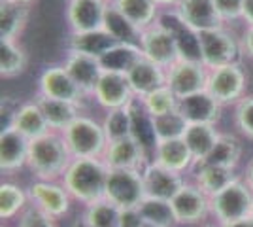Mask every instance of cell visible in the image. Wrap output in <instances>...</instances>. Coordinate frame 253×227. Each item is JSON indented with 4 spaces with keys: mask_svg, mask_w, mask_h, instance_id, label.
Returning <instances> with one entry per match:
<instances>
[{
    "mask_svg": "<svg viewBox=\"0 0 253 227\" xmlns=\"http://www.w3.org/2000/svg\"><path fill=\"white\" fill-rule=\"evenodd\" d=\"M246 182H248L250 187L253 189V159L248 163V169H246Z\"/></svg>",
    "mask_w": 253,
    "mask_h": 227,
    "instance_id": "49",
    "label": "cell"
},
{
    "mask_svg": "<svg viewBox=\"0 0 253 227\" xmlns=\"http://www.w3.org/2000/svg\"><path fill=\"white\" fill-rule=\"evenodd\" d=\"M246 87H248V76L240 65H227L208 70L206 91L223 106L244 98Z\"/></svg>",
    "mask_w": 253,
    "mask_h": 227,
    "instance_id": "7",
    "label": "cell"
},
{
    "mask_svg": "<svg viewBox=\"0 0 253 227\" xmlns=\"http://www.w3.org/2000/svg\"><path fill=\"white\" fill-rule=\"evenodd\" d=\"M155 123V133H157L159 140H174V138H181L183 133L187 129V121L183 119V116L179 114V110H172L167 112L163 116L153 118Z\"/></svg>",
    "mask_w": 253,
    "mask_h": 227,
    "instance_id": "39",
    "label": "cell"
},
{
    "mask_svg": "<svg viewBox=\"0 0 253 227\" xmlns=\"http://www.w3.org/2000/svg\"><path fill=\"white\" fill-rule=\"evenodd\" d=\"M142 49L140 45H132V44L117 42L106 51L98 63L102 66L104 72H116V74H126L138 59H142Z\"/></svg>",
    "mask_w": 253,
    "mask_h": 227,
    "instance_id": "29",
    "label": "cell"
},
{
    "mask_svg": "<svg viewBox=\"0 0 253 227\" xmlns=\"http://www.w3.org/2000/svg\"><path fill=\"white\" fill-rule=\"evenodd\" d=\"M172 208L176 212L178 224L183 226H195L201 224L202 220H206L210 210V197L202 191L197 184H183V187L174 195V199L170 201Z\"/></svg>",
    "mask_w": 253,
    "mask_h": 227,
    "instance_id": "12",
    "label": "cell"
},
{
    "mask_svg": "<svg viewBox=\"0 0 253 227\" xmlns=\"http://www.w3.org/2000/svg\"><path fill=\"white\" fill-rule=\"evenodd\" d=\"M110 0H68L66 19L72 33L98 31L104 25V13Z\"/></svg>",
    "mask_w": 253,
    "mask_h": 227,
    "instance_id": "15",
    "label": "cell"
},
{
    "mask_svg": "<svg viewBox=\"0 0 253 227\" xmlns=\"http://www.w3.org/2000/svg\"><path fill=\"white\" fill-rule=\"evenodd\" d=\"M29 21V6L15 0H0V40H17Z\"/></svg>",
    "mask_w": 253,
    "mask_h": 227,
    "instance_id": "28",
    "label": "cell"
},
{
    "mask_svg": "<svg viewBox=\"0 0 253 227\" xmlns=\"http://www.w3.org/2000/svg\"><path fill=\"white\" fill-rule=\"evenodd\" d=\"M242 19L248 23V25H253V0H244Z\"/></svg>",
    "mask_w": 253,
    "mask_h": 227,
    "instance_id": "47",
    "label": "cell"
},
{
    "mask_svg": "<svg viewBox=\"0 0 253 227\" xmlns=\"http://www.w3.org/2000/svg\"><path fill=\"white\" fill-rule=\"evenodd\" d=\"M221 108L210 93L204 89L189 97L178 98V110L187 123H202V125H215L221 119Z\"/></svg>",
    "mask_w": 253,
    "mask_h": 227,
    "instance_id": "18",
    "label": "cell"
},
{
    "mask_svg": "<svg viewBox=\"0 0 253 227\" xmlns=\"http://www.w3.org/2000/svg\"><path fill=\"white\" fill-rule=\"evenodd\" d=\"M17 227H57L55 218L45 214L38 206H27L19 214V224Z\"/></svg>",
    "mask_w": 253,
    "mask_h": 227,
    "instance_id": "43",
    "label": "cell"
},
{
    "mask_svg": "<svg viewBox=\"0 0 253 227\" xmlns=\"http://www.w3.org/2000/svg\"><path fill=\"white\" fill-rule=\"evenodd\" d=\"M219 227H253V216H248L244 220H236V222H231V224H225V226Z\"/></svg>",
    "mask_w": 253,
    "mask_h": 227,
    "instance_id": "48",
    "label": "cell"
},
{
    "mask_svg": "<svg viewBox=\"0 0 253 227\" xmlns=\"http://www.w3.org/2000/svg\"><path fill=\"white\" fill-rule=\"evenodd\" d=\"M157 25L167 29L174 42L178 45L179 59L183 61H197L202 63V49H201V33L189 27L187 23L179 17L176 10H165L159 13Z\"/></svg>",
    "mask_w": 253,
    "mask_h": 227,
    "instance_id": "8",
    "label": "cell"
},
{
    "mask_svg": "<svg viewBox=\"0 0 253 227\" xmlns=\"http://www.w3.org/2000/svg\"><path fill=\"white\" fill-rule=\"evenodd\" d=\"M119 210L121 208L108 199H100L93 205L85 206L82 218L91 227H119Z\"/></svg>",
    "mask_w": 253,
    "mask_h": 227,
    "instance_id": "38",
    "label": "cell"
},
{
    "mask_svg": "<svg viewBox=\"0 0 253 227\" xmlns=\"http://www.w3.org/2000/svg\"><path fill=\"white\" fill-rule=\"evenodd\" d=\"M64 68L68 70V74L72 76V80L85 95L93 97V91L104 72L98 59L91 57V55L78 53V51H68L66 59H64Z\"/></svg>",
    "mask_w": 253,
    "mask_h": 227,
    "instance_id": "20",
    "label": "cell"
},
{
    "mask_svg": "<svg viewBox=\"0 0 253 227\" xmlns=\"http://www.w3.org/2000/svg\"><path fill=\"white\" fill-rule=\"evenodd\" d=\"M29 193L13 182H2L0 184V218L2 220H11L17 214H21L27 208Z\"/></svg>",
    "mask_w": 253,
    "mask_h": 227,
    "instance_id": "37",
    "label": "cell"
},
{
    "mask_svg": "<svg viewBox=\"0 0 253 227\" xmlns=\"http://www.w3.org/2000/svg\"><path fill=\"white\" fill-rule=\"evenodd\" d=\"M142 178H144L146 197H155V199H165V201H172L174 195L185 184L181 174L165 169L157 163H148L142 169Z\"/></svg>",
    "mask_w": 253,
    "mask_h": 227,
    "instance_id": "17",
    "label": "cell"
},
{
    "mask_svg": "<svg viewBox=\"0 0 253 227\" xmlns=\"http://www.w3.org/2000/svg\"><path fill=\"white\" fill-rule=\"evenodd\" d=\"M181 138L185 142V146L189 148L195 163H201L215 146V142L219 138V133L215 131V125L191 123V125H187Z\"/></svg>",
    "mask_w": 253,
    "mask_h": 227,
    "instance_id": "31",
    "label": "cell"
},
{
    "mask_svg": "<svg viewBox=\"0 0 253 227\" xmlns=\"http://www.w3.org/2000/svg\"><path fill=\"white\" fill-rule=\"evenodd\" d=\"M211 216L217 220V226H225L236 220L252 216L253 210V189L242 178L223 187L221 191L210 197Z\"/></svg>",
    "mask_w": 253,
    "mask_h": 227,
    "instance_id": "4",
    "label": "cell"
},
{
    "mask_svg": "<svg viewBox=\"0 0 253 227\" xmlns=\"http://www.w3.org/2000/svg\"><path fill=\"white\" fill-rule=\"evenodd\" d=\"M128 114H130V138L136 142L138 146L144 150L148 161H153V155L157 150V133H155V123H153V116L149 114L142 98L134 97L130 100V104L126 106Z\"/></svg>",
    "mask_w": 253,
    "mask_h": 227,
    "instance_id": "14",
    "label": "cell"
},
{
    "mask_svg": "<svg viewBox=\"0 0 253 227\" xmlns=\"http://www.w3.org/2000/svg\"><path fill=\"white\" fill-rule=\"evenodd\" d=\"M202 65L208 70L227 65H240L244 47L227 29L217 27L201 33Z\"/></svg>",
    "mask_w": 253,
    "mask_h": 227,
    "instance_id": "5",
    "label": "cell"
},
{
    "mask_svg": "<svg viewBox=\"0 0 253 227\" xmlns=\"http://www.w3.org/2000/svg\"><path fill=\"white\" fill-rule=\"evenodd\" d=\"M208 84V68L197 61H183L167 68V87L178 98L204 91Z\"/></svg>",
    "mask_w": 253,
    "mask_h": 227,
    "instance_id": "9",
    "label": "cell"
},
{
    "mask_svg": "<svg viewBox=\"0 0 253 227\" xmlns=\"http://www.w3.org/2000/svg\"><path fill=\"white\" fill-rule=\"evenodd\" d=\"M151 163H157L165 169L183 174L195 165V159L191 155L189 148L185 146L183 138H174V140H159Z\"/></svg>",
    "mask_w": 253,
    "mask_h": 227,
    "instance_id": "25",
    "label": "cell"
},
{
    "mask_svg": "<svg viewBox=\"0 0 253 227\" xmlns=\"http://www.w3.org/2000/svg\"><path fill=\"white\" fill-rule=\"evenodd\" d=\"M236 178L240 176L234 173V169L213 167V165H195V184L208 197L221 191L223 187H227Z\"/></svg>",
    "mask_w": 253,
    "mask_h": 227,
    "instance_id": "34",
    "label": "cell"
},
{
    "mask_svg": "<svg viewBox=\"0 0 253 227\" xmlns=\"http://www.w3.org/2000/svg\"><path fill=\"white\" fill-rule=\"evenodd\" d=\"M242 142L232 135H219L215 146L211 151L195 165H213V167H225V169H236V165L242 159Z\"/></svg>",
    "mask_w": 253,
    "mask_h": 227,
    "instance_id": "30",
    "label": "cell"
},
{
    "mask_svg": "<svg viewBox=\"0 0 253 227\" xmlns=\"http://www.w3.org/2000/svg\"><path fill=\"white\" fill-rule=\"evenodd\" d=\"M252 216H253V210H252Z\"/></svg>",
    "mask_w": 253,
    "mask_h": 227,
    "instance_id": "55",
    "label": "cell"
},
{
    "mask_svg": "<svg viewBox=\"0 0 253 227\" xmlns=\"http://www.w3.org/2000/svg\"><path fill=\"white\" fill-rule=\"evenodd\" d=\"M110 2L140 31L153 27L161 13V8L155 0H110Z\"/></svg>",
    "mask_w": 253,
    "mask_h": 227,
    "instance_id": "27",
    "label": "cell"
},
{
    "mask_svg": "<svg viewBox=\"0 0 253 227\" xmlns=\"http://www.w3.org/2000/svg\"><path fill=\"white\" fill-rule=\"evenodd\" d=\"M159 8H176L179 0H155Z\"/></svg>",
    "mask_w": 253,
    "mask_h": 227,
    "instance_id": "50",
    "label": "cell"
},
{
    "mask_svg": "<svg viewBox=\"0 0 253 227\" xmlns=\"http://www.w3.org/2000/svg\"><path fill=\"white\" fill-rule=\"evenodd\" d=\"M176 11L183 21L199 33L223 27V21L215 10L213 0H179Z\"/></svg>",
    "mask_w": 253,
    "mask_h": 227,
    "instance_id": "23",
    "label": "cell"
},
{
    "mask_svg": "<svg viewBox=\"0 0 253 227\" xmlns=\"http://www.w3.org/2000/svg\"><path fill=\"white\" fill-rule=\"evenodd\" d=\"M102 127L108 136V142L121 140L130 136V114L128 108H114L106 112L104 119H102Z\"/></svg>",
    "mask_w": 253,
    "mask_h": 227,
    "instance_id": "40",
    "label": "cell"
},
{
    "mask_svg": "<svg viewBox=\"0 0 253 227\" xmlns=\"http://www.w3.org/2000/svg\"><path fill=\"white\" fill-rule=\"evenodd\" d=\"M234 123H236L238 131L242 133L246 138H252L253 140V95L240 98L236 102Z\"/></svg>",
    "mask_w": 253,
    "mask_h": 227,
    "instance_id": "42",
    "label": "cell"
},
{
    "mask_svg": "<svg viewBox=\"0 0 253 227\" xmlns=\"http://www.w3.org/2000/svg\"><path fill=\"white\" fill-rule=\"evenodd\" d=\"M27 68V53L15 40H0V76L15 78Z\"/></svg>",
    "mask_w": 253,
    "mask_h": 227,
    "instance_id": "36",
    "label": "cell"
},
{
    "mask_svg": "<svg viewBox=\"0 0 253 227\" xmlns=\"http://www.w3.org/2000/svg\"><path fill=\"white\" fill-rule=\"evenodd\" d=\"M106 33L110 34L116 42L132 44V45H140V38H142V31L134 27L132 23L126 19L121 11L117 10L112 2H108V8L104 13V25H102Z\"/></svg>",
    "mask_w": 253,
    "mask_h": 227,
    "instance_id": "33",
    "label": "cell"
},
{
    "mask_svg": "<svg viewBox=\"0 0 253 227\" xmlns=\"http://www.w3.org/2000/svg\"><path fill=\"white\" fill-rule=\"evenodd\" d=\"M206 227H219V226H206Z\"/></svg>",
    "mask_w": 253,
    "mask_h": 227,
    "instance_id": "54",
    "label": "cell"
},
{
    "mask_svg": "<svg viewBox=\"0 0 253 227\" xmlns=\"http://www.w3.org/2000/svg\"><path fill=\"white\" fill-rule=\"evenodd\" d=\"M70 227H91V226L85 222L84 218H78V220H74V222H72V226H70Z\"/></svg>",
    "mask_w": 253,
    "mask_h": 227,
    "instance_id": "51",
    "label": "cell"
},
{
    "mask_svg": "<svg viewBox=\"0 0 253 227\" xmlns=\"http://www.w3.org/2000/svg\"><path fill=\"white\" fill-rule=\"evenodd\" d=\"M242 47H244V53L248 55L250 59H253V25H248V29L244 33Z\"/></svg>",
    "mask_w": 253,
    "mask_h": 227,
    "instance_id": "46",
    "label": "cell"
},
{
    "mask_svg": "<svg viewBox=\"0 0 253 227\" xmlns=\"http://www.w3.org/2000/svg\"><path fill=\"white\" fill-rule=\"evenodd\" d=\"M116 44V40L106 33L104 29L87 31V33H72L70 34V42H68V51H78V53L91 55V57L100 59Z\"/></svg>",
    "mask_w": 253,
    "mask_h": 227,
    "instance_id": "32",
    "label": "cell"
},
{
    "mask_svg": "<svg viewBox=\"0 0 253 227\" xmlns=\"http://www.w3.org/2000/svg\"><path fill=\"white\" fill-rule=\"evenodd\" d=\"M31 140L13 127H6L0 133V169L2 173H13L23 169L29 161Z\"/></svg>",
    "mask_w": 253,
    "mask_h": 227,
    "instance_id": "21",
    "label": "cell"
},
{
    "mask_svg": "<svg viewBox=\"0 0 253 227\" xmlns=\"http://www.w3.org/2000/svg\"><path fill=\"white\" fill-rule=\"evenodd\" d=\"M213 4L223 23L242 19L244 0H213Z\"/></svg>",
    "mask_w": 253,
    "mask_h": 227,
    "instance_id": "44",
    "label": "cell"
},
{
    "mask_svg": "<svg viewBox=\"0 0 253 227\" xmlns=\"http://www.w3.org/2000/svg\"><path fill=\"white\" fill-rule=\"evenodd\" d=\"M70 161H72V155L66 148L61 133L49 131L47 135L31 140L27 167L36 176V180L63 178Z\"/></svg>",
    "mask_w": 253,
    "mask_h": 227,
    "instance_id": "2",
    "label": "cell"
},
{
    "mask_svg": "<svg viewBox=\"0 0 253 227\" xmlns=\"http://www.w3.org/2000/svg\"><path fill=\"white\" fill-rule=\"evenodd\" d=\"M125 76L134 97L138 98L148 97L149 93L167 86V70L163 66L155 65L153 61L146 59V57L138 59L134 66Z\"/></svg>",
    "mask_w": 253,
    "mask_h": 227,
    "instance_id": "19",
    "label": "cell"
},
{
    "mask_svg": "<svg viewBox=\"0 0 253 227\" xmlns=\"http://www.w3.org/2000/svg\"><path fill=\"white\" fill-rule=\"evenodd\" d=\"M38 91H40V95H43V97L74 102L78 106H82L84 100L87 98V95L72 80V76L68 74V70L64 68V65L47 66L42 74H40Z\"/></svg>",
    "mask_w": 253,
    "mask_h": 227,
    "instance_id": "10",
    "label": "cell"
},
{
    "mask_svg": "<svg viewBox=\"0 0 253 227\" xmlns=\"http://www.w3.org/2000/svg\"><path fill=\"white\" fill-rule=\"evenodd\" d=\"M93 98L106 110L125 108L134 98V93L128 86V80L125 74H116V72H102Z\"/></svg>",
    "mask_w": 253,
    "mask_h": 227,
    "instance_id": "16",
    "label": "cell"
},
{
    "mask_svg": "<svg viewBox=\"0 0 253 227\" xmlns=\"http://www.w3.org/2000/svg\"><path fill=\"white\" fill-rule=\"evenodd\" d=\"M15 2H19V4H27V6H31V2H34V0H15Z\"/></svg>",
    "mask_w": 253,
    "mask_h": 227,
    "instance_id": "52",
    "label": "cell"
},
{
    "mask_svg": "<svg viewBox=\"0 0 253 227\" xmlns=\"http://www.w3.org/2000/svg\"><path fill=\"white\" fill-rule=\"evenodd\" d=\"M66 2H68V0H66Z\"/></svg>",
    "mask_w": 253,
    "mask_h": 227,
    "instance_id": "56",
    "label": "cell"
},
{
    "mask_svg": "<svg viewBox=\"0 0 253 227\" xmlns=\"http://www.w3.org/2000/svg\"><path fill=\"white\" fill-rule=\"evenodd\" d=\"M10 127L19 131L23 136H27L29 140H34L38 136H43L49 133V125L43 118L42 110L38 106V102H25L19 104L13 118H11Z\"/></svg>",
    "mask_w": 253,
    "mask_h": 227,
    "instance_id": "26",
    "label": "cell"
},
{
    "mask_svg": "<svg viewBox=\"0 0 253 227\" xmlns=\"http://www.w3.org/2000/svg\"><path fill=\"white\" fill-rule=\"evenodd\" d=\"M142 102H144L146 110L153 118L163 116L167 112H172V110L178 108V97L167 86L157 89V91H153V93H149L148 97L142 98Z\"/></svg>",
    "mask_w": 253,
    "mask_h": 227,
    "instance_id": "41",
    "label": "cell"
},
{
    "mask_svg": "<svg viewBox=\"0 0 253 227\" xmlns=\"http://www.w3.org/2000/svg\"><path fill=\"white\" fill-rule=\"evenodd\" d=\"M72 159L80 157H102L108 146V136L102 123L96 119L80 116L70 127L61 133Z\"/></svg>",
    "mask_w": 253,
    "mask_h": 227,
    "instance_id": "3",
    "label": "cell"
},
{
    "mask_svg": "<svg viewBox=\"0 0 253 227\" xmlns=\"http://www.w3.org/2000/svg\"><path fill=\"white\" fill-rule=\"evenodd\" d=\"M140 49H142V55L146 59L153 61L155 65L163 66L165 70L179 61L178 45L174 42L172 34L157 23L153 27L146 29V31H142Z\"/></svg>",
    "mask_w": 253,
    "mask_h": 227,
    "instance_id": "11",
    "label": "cell"
},
{
    "mask_svg": "<svg viewBox=\"0 0 253 227\" xmlns=\"http://www.w3.org/2000/svg\"><path fill=\"white\" fill-rule=\"evenodd\" d=\"M142 224H144V218L140 214L138 206L119 210V227H142Z\"/></svg>",
    "mask_w": 253,
    "mask_h": 227,
    "instance_id": "45",
    "label": "cell"
},
{
    "mask_svg": "<svg viewBox=\"0 0 253 227\" xmlns=\"http://www.w3.org/2000/svg\"><path fill=\"white\" fill-rule=\"evenodd\" d=\"M29 199L45 214L59 220L68 214L72 197L63 184H57L55 180H36L29 187Z\"/></svg>",
    "mask_w": 253,
    "mask_h": 227,
    "instance_id": "13",
    "label": "cell"
},
{
    "mask_svg": "<svg viewBox=\"0 0 253 227\" xmlns=\"http://www.w3.org/2000/svg\"><path fill=\"white\" fill-rule=\"evenodd\" d=\"M138 210L144 218V222L153 224L157 227H176L178 226V218L172 208L170 201L165 199H155V197H146L140 205Z\"/></svg>",
    "mask_w": 253,
    "mask_h": 227,
    "instance_id": "35",
    "label": "cell"
},
{
    "mask_svg": "<svg viewBox=\"0 0 253 227\" xmlns=\"http://www.w3.org/2000/svg\"><path fill=\"white\" fill-rule=\"evenodd\" d=\"M36 102H38L43 118L49 125V131H55V133H63L66 127H70L76 119L82 116V112H80L82 106H78L74 102L49 98L43 97V95H38Z\"/></svg>",
    "mask_w": 253,
    "mask_h": 227,
    "instance_id": "24",
    "label": "cell"
},
{
    "mask_svg": "<svg viewBox=\"0 0 253 227\" xmlns=\"http://www.w3.org/2000/svg\"><path fill=\"white\" fill-rule=\"evenodd\" d=\"M102 159L110 169H132V171H142L149 163L144 150L130 136L108 142Z\"/></svg>",
    "mask_w": 253,
    "mask_h": 227,
    "instance_id": "22",
    "label": "cell"
},
{
    "mask_svg": "<svg viewBox=\"0 0 253 227\" xmlns=\"http://www.w3.org/2000/svg\"><path fill=\"white\" fill-rule=\"evenodd\" d=\"M104 199L119 208H132L146 199V187L142 171L132 169H110L106 178Z\"/></svg>",
    "mask_w": 253,
    "mask_h": 227,
    "instance_id": "6",
    "label": "cell"
},
{
    "mask_svg": "<svg viewBox=\"0 0 253 227\" xmlns=\"http://www.w3.org/2000/svg\"><path fill=\"white\" fill-rule=\"evenodd\" d=\"M142 227H157V226H153V224H148V222H144V224H142Z\"/></svg>",
    "mask_w": 253,
    "mask_h": 227,
    "instance_id": "53",
    "label": "cell"
},
{
    "mask_svg": "<svg viewBox=\"0 0 253 227\" xmlns=\"http://www.w3.org/2000/svg\"><path fill=\"white\" fill-rule=\"evenodd\" d=\"M110 167L102 157H80L72 159L64 171L63 185L70 197L82 205H93L104 199L106 178Z\"/></svg>",
    "mask_w": 253,
    "mask_h": 227,
    "instance_id": "1",
    "label": "cell"
}]
</instances>
